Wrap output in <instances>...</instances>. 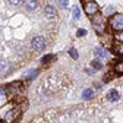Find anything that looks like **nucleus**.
Here are the masks:
<instances>
[{"mask_svg": "<svg viewBox=\"0 0 123 123\" xmlns=\"http://www.w3.org/2000/svg\"><path fill=\"white\" fill-rule=\"evenodd\" d=\"M109 25L113 31H116V32H120V31H123V13H114L111 15V18L109 21Z\"/></svg>", "mask_w": 123, "mask_h": 123, "instance_id": "nucleus-1", "label": "nucleus"}, {"mask_svg": "<svg viewBox=\"0 0 123 123\" xmlns=\"http://www.w3.org/2000/svg\"><path fill=\"white\" fill-rule=\"evenodd\" d=\"M84 10L88 16H94L100 12V6L94 2V0H89V2H85L84 3Z\"/></svg>", "mask_w": 123, "mask_h": 123, "instance_id": "nucleus-2", "label": "nucleus"}, {"mask_svg": "<svg viewBox=\"0 0 123 123\" xmlns=\"http://www.w3.org/2000/svg\"><path fill=\"white\" fill-rule=\"evenodd\" d=\"M31 45H32V49L35 51H43L45 49V45H47V43H45V38L41 37V35H37L32 38V41H31Z\"/></svg>", "mask_w": 123, "mask_h": 123, "instance_id": "nucleus-3", "label": "nucleus"}, {"mask_svg": "<svg viewBox=\"0 0 123 123\" xmlns=\"http://www.w3.org/2000/svg\"><path fill=\"white\" fill-rule=\"evenodd\" d=\"M19 113H21L19 107H12V109H9L7 113L3 116V120H5L6 123H12V122L16 120V117L19 116Z\"/></svg>", "mask_w": 123, "mask_h": 123, "instance_id": "nucleus-4", "label": "nucleus"}, {"mask_svg": "<svg viewBox=\"0 0 123 123\" xmlns=\"http://www.w3.org/2000/svg\"><path fill=\"white\" fill-rule=\"evenodd\" d=\"M91 21H92V25H94V28L97 31H103L104 29V18H103V15L101 13H97L94 15V16H91Z\"/></svg>", "mask_w": 123, "mask_h": 123, "instance_id": "nucleus-5", "label": "nucleus"}, {"mask_svg": "<svg viewBox=\"0 0 123 123\" xmlns=\"http://www.w3.org/2000/svg\"><path fill=\"white\" fill-rule=\"evenodd\" d=\"M43 13H44V16L49 18V19H54V18L57 16V10H56V7L51 6V5H45V6L43 7Z\"/></svg>", "mask_w": 123, "mask_h": 123, "instance_id": "nucleus-6", "label": "nucleus"}, {"mask_svg": "<svg viewBox=\"0 0 123 123\" xmlns=\"http://www.w3.org/2000/svg\"><path fill=\"white\" fill-rule=\"evenodd\" d=\"M12 70V65L9 60H0V76L9 75Z\"/></svg>", "mask_w": 123, "mask_h": 123, "instance_id": "nucleus-7", "label": "nucleus"}, {"mask_svg": "<svg viewBox=\"0 0 123 123\" xmlns=\"http://www.w3.org/2000/svg\"><path fill=\"white\" fill-rule=\"evenodd\" d=\"M24 9L26 12H34L38 7V0H24Z\"/></svg>", "mask_w": 123, "mask_h": 123, "instance_id": "nucleus-8", "label": "nucleus"}, {"mask_svg": "<svg viewBox=\"0 0 123 123\" xmlns=\"http://www.w3.org/2000/svg\"><path fill=\"white\" fill-rule=\"evenodd\" d=\"M107 98H109V101H111V103H116V101H119V98H120V94H119V91L117 89H110L109 91V94H107Z\"/></svg>", "mask_w": 123, "mask_h": 123, "instance_id": "nucleus-9", "label": "nucleus"}, {"mask_svg": "<svg viewBox=\"0 0 123 123\" xmlns=\"http://www.w3.org/2000/svg\"><path fill=\"white\" fill-rule=\"evenodd\" d=\"M95 56L97 57H100V59H107L109 57V53L105 51V49H101V47H98V49H95Z\"/></svg>", "mask_w": 123, "mask_h": 123, "instance_id": "nucleus-10", "label": "nucleus"}, {"mask_svg": "<svg viewBox=\"0 0 123 123\" xmlns=\"http://www.w3.org/2000/svg\"><path fill=\"white\" fill-rule=\"evenodd\" d=\"M94 97V89L92 88H86L84 92H82V98L84 100H89V98H92Z\"/></svg>", "mask_w": 123, "mask_h": 123, "instance_id": "nucleus-11", "label": "nucleus"}, {"mask_svg": "<svg viewBox=\"0 0 123 123\" xmlns=\"http://www.w3.org/2000/svg\"><path fill=\"white\" fill-rule=\"evenodd\" d=\"M37 75H38V70H37V69H32V70H28V72L25 73L24 78H25V79H28V81H31V79H34Z\"/></svg>", "mask_w": 123, "mask_h": 123, "instance_id": "nucleus-12", "label": "nucleus"}, {"mask_svg": "<svg viewBox=\"0 0 123 123\" xmlns=\"http://www.w3.org/2000/svg\"><path fill=\"white\" fill-rule=\"evenodd\" d=\"M113 13H114V6L113 5H109L103 9V15H105V16H111Z\"/></svg>", "mask_w": 123, "mask_h": 123, "instance_id": "nucleus-13", "label": "nucleus"}, {"mask_svg": "<svg viewBox=\"0 0 123 123\" xmlns=\"http://www.w3.org/2000/svg\"><path fill=\"white\" fill-rule=\"evenodd\" d=\"M114 53L116 54H119L120 57H123V43H116V45H114Z\"/></svg>", "mask_w": 123, "mask_h": 123, "instance_id": "nucleus-14", "label": "nucleus"}, {"mask_svg": "<svg viewBox=\"0 0 123 123\" xmlns=\"http://www.w3.org/2000/svg\"><path fill=\"white\" fill-rule=\"evenodd\" d=\"M72 18L73 19H79L81 18V9L78 7V5H75L72 9Z\"/></svg>", "mask_w": 123, "mask_h": 123, "instance_id": "nucleus-15", "label": "nucleus"}, {"mask_svg": "<svg viewBox=\"0 0 123 123\" xmlns=\"http://www.w3.org/2000/svg\"><path fill=\"white\" fill-rule=\"evenodd\" d=\"M114 72H116L117 75H123V60L117 62V63L114 65Z\"/></svg>", "mask_w": 123, "mask_h": 123, "instance_id": "nucleus-16", "label": "nucleus"}, {"mask_svg": "<svg viewBox=\"0 0 123 123\" xmlns=\"http://www.w3.org/2000/svg\"><path fill=\"white\" fill-rule=\"evenodd\" d=\"M54 59H56V56H54V54H47V56H44V57H43L41 63H43V65H49L50 62H53Z\"/></svg>", "mask_w": 123, "mask_h": 123, "instance_id": "nucleus-17", "label": "nucleus"}, {"mask_svg": "<svg viewBox=\"0 0 123 123\" xmlns=\"http://www.w3.org/2000/svg\"><path fill=\"white\" fill-rule=\"evenodd\" d=\"M91 66L94 68L95 70H101V69H103V63H101L100 60H92V62H91Z\"/></svg>", "mask_w": 123, "mask_h": 123, "instance_id": "nucleus-18", "label": "nucleus"}, {"mask_svg": "<svg viewBox=\"0 0 123 123\" xmlns=\"http://www.w3.org/2000/svg\"><path fill=\"white\" fill-rule=\"evenodd\" d=\"M54 2H56L60 7H68V6H69V0H54Z\"/></svg>", "mask_w": 123, "mask_h": 123, "instance_id": "nucleus-19", "label": "nucleus"}, {"mask_svg": "<svg viewBox=\"0 0 123 123\" xmlns=\"http://www.w3.org/2000/svg\"><path fill=\"white\" fill-rule=\"evenodd\" d=\"M69 56H70L72 59H75V60H78V57H79L78 51H76L75 49H70V50H69Z\"/></svg>", "mask_w": 123, "mask_h": 123, "instance_id": "nucleus-20", "label": "nucleus"}, {"mask_svg": "<svg viewBox=\"0 0 123 123\" xmlns=\"http://www.w3.org/2000/svg\"><path fill=\"white\" fill-rule=\"evenodd\" d=\"M7 3L12 6H21L24 3V0H7Z\"/></svg>", "mask_w": 123, "mask_h": 123, "instance_id": "nucleus-21", "label": "nucleus"}, {"mask_svg": "<svg viewBox=\"0 0 123 123\" xmlns=\"http://www.w3.org/2000/svg\"><path fill=\"white\" fill-rule=\"evenodd\" d=\"M5 98H6V89L3 86H0V101L5 100Z\"/></svg>", "mask_w": 123, "mask_h": 123, "instance_id": "nucleus-22", "label": "nucleus"}, {"mask_svg": "<svg viewBox=\"0 0 123 123\" xmlns=\"http://www.w3.org/2000/svg\"><path fill=\"white\" fill-rule=\"evenodd\" d=\"M76 35H78V37H84V35H86V29H78V31H76Z\"/></svg>", "mask_w": 123, "mask_h": 123, "instance_id": "nucleus-23", "label": "nucleus"}, {"mask_svg": "<svg viewBox=\"0 0 123 123\" xmlns=\"http://www.w3.org/2000/svg\"><path fill=\"white\" fill-rule=\"evenodd\" d=\"M116 40H117L119 43H123V31L117 32V35H116Z\"/></svg>", "mask_w": 123, "mask_h": 123, "instance_id": "nucleus-24", "label": "nucleus"}, {"mask_svg": "<svg viewBox=\"0 0 123 123\" xmlns=\"http://www.w3.org/2000/svg\"><path fill=\"white\" fill-rule=\"evenodd\" d=\"M82 2H84V3H85V2H89V0H82Z\"/></svg>", "mask_w": 123, "mask_h": 123, "instance_id": "nucleus-25", "label": "nucleus"}, {"mask_svg": "<svg viewBox=\"0 0 123 123\" xmlns=\"http://www.w3.org/2000/svg\"><path fill=\"white\" fill-rule=\"evenodd\" d=\"M2 123H6V122H2Z\"/></svg>", "mask_w": 123, "mask_h": 123, "instance_id": "nucleus-26", "label": "nucleus"}]
</instances>
